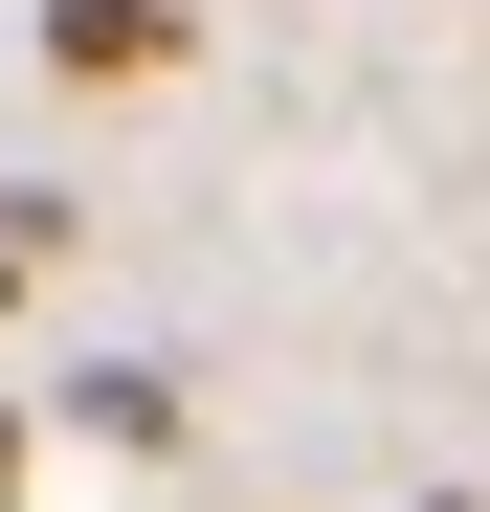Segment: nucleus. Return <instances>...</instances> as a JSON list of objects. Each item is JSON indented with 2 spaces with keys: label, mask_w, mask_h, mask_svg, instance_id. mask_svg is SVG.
<instances>
[{
  "label": "nucleus",
  "mask_w": 490,
  "mask_h": 512,
  "mask_svg": "<svg viewBox=\"0 0 490 512\" xmlns=\"http://www.w3.org/2000/svg\"><path fill=\"white\" fill-rule=\"evenodd\" d=\"M45 67L67 90H156L179 67V0H45Z\"/></svg>",
  "instance_id": "nucleus-1"
},
{
  "label": "nucleus",
  "mask_w": 490,
  "mask_h": 512,
  "mask_svg": "<svg viewBox=\"0 0 490 512\" xmlns=\"http://www.w3.org/2000/svg\"><path fill=\"white\" fill-rule=\"evenodd\" d=\"M67 423H90V446H179V379H156V357H90Z\"/></svg>",
  "instance_id": "nucleus-2"
},
{
  "label": "nucleus",
  "mask_w": 490,
  "mask_h": 512,
  "mask_svg": "<svg viewBox=\"0 0 490 512\" xmlns=\"http://www.w3.org/2000/svg\"><path fill=\"white\" fill-rule=\"evenodd\" d=\"M0 512H23V423H0Z\"/></svg>",
  "instance_id": "nucleus-3"
}]
</instances>
